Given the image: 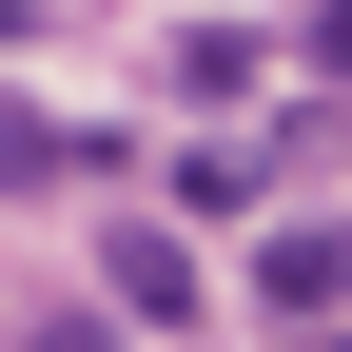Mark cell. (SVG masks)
<instances>
[{
    "mask_svg": "<svg viewBox=\"0 0 352 352\" xmlns=\"http://www.w3.org/2000/svg\"><path fill=\"white\" fill-rule=\"evenodd\" d=\"M254 314H294V333H352V235H333V215L254 235Z\"/></svg>",
    "mask_w": 352,
    "mask_h": 352,
    "instance_id": "1",
    "label": "cell"
},
{
    "mask_svg": "<svg viewBox=\"0 0 352 352\" xmlns=\"http://www.w3.org/2000/svg\"><path fill=\"white\" fill-rule=\"evenodd\" d=\"M98 314H138V333H176V314H196V254L118 215V235H98Z\"/></svg>",
    "mask_w": 352,
    "mask_h": 352,
    "instance_id": "2",
    "label": "cell"
},
{
    "mask_svg": "<svg viewBox=\"0 0 352 352\" xmlns=\"http://www.w3.org/2000/svg\"><path fill=\"white\" fill-rule=\"evenodd\" d=\"M20 352H118V333H98V314H39V333H20Z\"/></svg>",
    "mask_w": 352,
    "mask_h": 352,
    "instance_id": "3",
    "label": "cell"
},
{
    "mask_svg": "<svg viewBox=\"0 0 352 352\" xmlns=\"http://www.w3.org/2000/svg\"><path fill=\"white\" fill-rule=\"evenodd\" d=\"M314 59H333V78H352V0H314Z\"/></svg>",
    "mask_w": 352,
    "mask_h": 352,
    "instance_id": "4",
    "label": "cell"
},
{
    "mask_svg": "<svg viewBox=\"0 0 352 352\" xmlns=\"http://www.w3.org/2000/svg\"><path fill=\"white\" fill-rule=\"evenodd\" d=\"M333 352H352V333H333Z\"/></svg>",
    "mask_w": 352,
    "mask_h": 352,
    "instance_id": "5",
    "label": "cell"
}]
</instances>
